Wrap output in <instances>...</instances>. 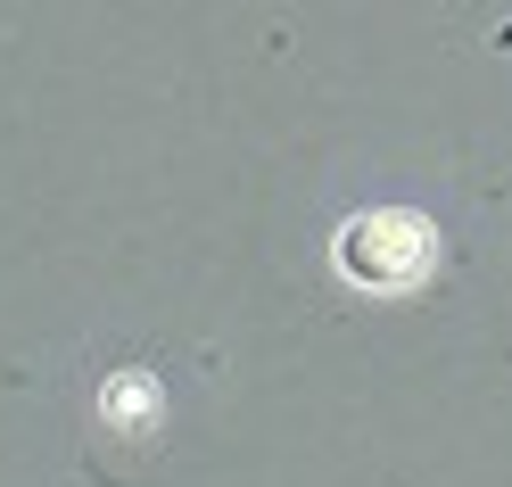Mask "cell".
<instances>
[{
  "mask_svg": "<svg viewBox=\"0 0 512 487\" xmlns=\"http://www.w3.org/2000/svg\"><path fill=\"white\" fill-rule=\"evenodd\" d=\"M438 265V240H430V223L422 215H405V207H380V215H356L339 232V273L356 281V289H413Z\"/></svg>",
  "mask_w": 512,
  "mask_h": 487,
  "instance_id": "1",
  "label": "cell"
}]
</instances>
